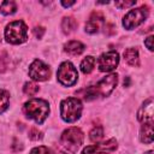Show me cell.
<instances>
[{
  "label": "cell",
  "mask_w": 154,
  "mask_h": 154,
  "mask_svg": "<svg viewBox=\"0 0 154 154\" xmlns=\"http://www.w3.org/2000/svg\"><path fill=\"white\" fill-rule=\"evenodd\" d=\"M149 10L148 6H141L138 8L131 10L130 12H128L123 19V25L125 29L131 30L136 26H138L141 23H143L146 20V18L148 17Z\"/></svg>",
  "instance_id": "obj_6"
},
{
  "label": "cell",
  "mask_w": 154,
  "mask_h": 154,
  "mask_svg": "<svg viewBox=\"0 0 154 154\" xmlns=\"http://www.w3.org/2000/svg\"><path fill=\"white\" fill-rule=\"evenodd\" d=\"M30 154H53V153H52V150H51L49 148L43 147V146H40V147L34 148V149L30 152Z\"/></svg>",
  "instance_id": "obj_23"
},
{
  "label": "cell",
  "mask_w": 154,
  "mask_h": 154,
  "mask_svg": "<svg viewBox=\"0 0 154 154\" xmlns=\"http://www.w3.org/2000/svg\"><path fill=\"white\" fill-rule=\"evenodd\" d=\"M103 135V129L102 126H95L90 132H89V137L93 142H97Z\"/></svg>",
  "instance_id": "obj_21"
},
{
  "label": "cell",
  "mask_w": 154,
  "mask_h": 154,
  "mask_svg": "<svg viewBox=\"0 0 154 154\" xmlns=\"http://www.w3.org/2000/svg\"><path fill=\"white\" fill-rule=\"evenodd\" d=\"M94 66H95V59L90 55L84 58L81 63V70H82L83 73H90L93 71Z\"/></svg>",
  "instance_id": "obj_18"
},
{
  "label": "cell",
  "mask_w": 154,
  "mask_h": 154,
  "mask_svg": "<svg viewBox=\"0 0 154 154\" xmlns=\"http://www.w3.org/2000/svg\"><path fill=\"white\" fill-rule=\"evenodd\" d=\"M8 101H10V94L6 90L0 89V113L5 112L7 109Z\"/></svg>",
  "instance_id": "obj_19"
},
{
  "label": "cell",
  "mask_w": 154,
  "mask_h": 154,
  "mask_svg": "<svg viewBox=\"0 0 154 154\" xmlns=\"http://www.w3.org/2000/svg\"><path fill=\"white\" fill-rule=\"evenodd\" d=\"M29 137H30L31 140H34V141L40 140V138H42V132L38 131L37 129L32 128V129H30V131H29Z\"/></svg>",
  "instance_id": "obj_24"
},
{
  "label": "cell",
  "mask_w": 154,
  "mask_h": 154,
  "mask_svg": "<svg viewBox=\"0 0 154 154\" xmlns=\"http://www.w3.org/2000/svg\"><path fill=\"white\" fill-rule=\"evenodd\" d=\"M153 99L146 100L137 112V119L141 123H153Z\"/></svg>",
  "instance_id": "obj_11"
},
{
  "label": "cell",
  "mask_w": 154,
  "mask_h": 154,
  "mask_svg": "<svg viewBox=\"0 0 154 154\" xmlns=\"http://www.w3.org/2000/svg\"><path fill=\"white\" fill-rule=\"evenodd\" d=\"M0 11L2 14L5 16H8V14H12L17 11V4L12 0H6V1H2L1 5H0Z\"/></svg>",
  "instance_id": "obj_17"
},
{
  "label": "cell",
  "mask_w": 154,
  "mask_h": 154,
  "mask_svg": "<svg viewBox=\"0 0 154 154\" xmlns=\"http://www.w3.org/2000/svg\"><path fill=\"white\" fill-rule=\"evenodd\" d=\"M29 76L34 81H47L51 77V69L41 60H34L29 67Z\"/></svg>",
  "instance_id": "obj_8"
},
{
  "label": "cell",
  "mask_w": 154,
  "mask_h": 154,
  "mask_svg": "<svg viewBox=\"0 0 154 154\" xmlns=\"http://www.w3.org/2000/svg\"><path fill=\"white\" fill-rule=\"evenodd\" d=\"M24 113L28 118L34 119L37 124H42L48 117L49 106L48 102L42 99H32L24 103Z\"/></svg>",
  "instance_id": "obj_3"
},
{
  "label": "cell",
  "mask_w": 154,
  "mask_h": 154,
  "mask_svg": "<svg viewBox=\"0 0 154 154\" xmlns=\"http://www.w3.org/2000/svg\"><path fill=\"white\" fill-rule=\"evenodd\" d=\"M7 63H8V57L6 53L0 54V72H5L7 69Z\"/></svg>",
  "instance_id": "obj_22"
},
{
  "label": "cell",
  "mask_w": 154,
  "mask_h": 154,
  "mask_svg": "<svg viewBox=\"0 0 154 154\" xmlns=\"http://www.w3.org/2000/svg\"><path fill=\"white\" fill-rule=\"evenodd\" d=\"M23 90H24V93H25L26 95L34 96V95H36V94L38 93L40 88H38V85H36V84L32 83V82H26V83L24 84Z\"/></svg>",
  "instance_id": "obj_20"
},
{
  "label": "cell",
  "mask_w": 154,
  "mask_h": 154,
  "mask_svg": "<svg viewBox=\"0 0 154 154\" xmlns=\"http://www.w3.org/2000/svg\"><path fill=\"white\" fill-rule=\"evenodd\" d=\"M146 154H153V150H148Z\"/></svg>",
  "instance_id": "obj_29"
},
{
  "label": "cell",
  "mask_w": 154,
  "mask_h": 154,
  "mask_svg": "<svg viewBox=\"0 0 154 154\" xmlns=\"http://www.w3.org/2000/svg\"><path fill=\"white\" fill-rule=\"evenodd\" d=\"M116 149H117V141L114 138H111L100 144H93L85 147L82 154H106V153H112Z\"/></svg>",
  "instance_id": "obj_10"
},
{
  "label": "cell",
  "mask_w": 154,
  "mask_h": 154,
  "mask_svg": "<svg viewBox=\"0 0 154 154\" xmlns=\"http://www.w3.org/2000/svg\"><path fill=\"white\" fill-rule=\"evenodd\" d=\"M28 28L23 20H16L10 24H7L5 29V38L7 42L13 45H19L26 41Z\"/></svg>",
  "instance_id": "obj_5"
},
{
  "label": "cell",
  "mask_w": 154,
  "mask_h": 154,
  "mask_svg": "<svg viewBox=\"0 0 154 154\" xmlns=\"http://www.w3.org/2000/svg\"><path fill=\"white\" fill-rule=\"evenodd\" d=\"M124 59L125 61L131 66H138L140 65V58L138 52L136 48H128L124 52Z\"/></svg>",
  "instance_id": "obj_15"
},
{
  "label": "cell",
  "mask_w": 154,
  "mask_h": 154,
  "mask_svg": "<svg viewBox=\"0 0 154 154\" xmlns=\"http://www.w3.org/2000/svg\"><path fill=\"white\" fill-rule=\"evenodd\" d=\"M135 2L136 1H116V6L119 8H126V7L135 5Z\"/></svg>",
  "instance_id": "obj_25"
},
{
  "label": "cell",
  "mask_w": 154,
  "mask_h": 154,
  "mask_svg": "<svg viewBox=\"0 0 154 154\" xmlns=\"http://www.w3.org/2000/svg\"><path fill=\"white\" fill-rule=\"evenodd\" d=\"M84 48V45L79 41H69L64 46V51L70 55H79L81 53H83Z\"/></svg>",
  "instance_id": "obj_13"
},
{
  "label": "cell",
  "mask_w": 154,
  "mask_h": 154,
  "mask_svg": "<svg viewBox=\"0 0 154 154\" xmlns=\"http://www.w3.org/2000/svg\"><path fill=\"white\" fill-rule=\"evenodd\" d=\"M77 28V22L73 17H64L61 22V29L65 34H71Z\"/></svg>",
  "instance_id": "obj_16"
},
{
  "label": "cell",
  "mask_w": 154,
  "mask_h": 154,
  "mask_svg": "<svg viewBox=\"0 0 154 154\" xmlns=\"http://www.w3.org/2000/svg\"><path fill=\"white\" fill-rule=\"evenodd\" d=\"M43 34H45V28H42V26H36V28L34 29V35H35L37 38H41V37L43 36Z\"/></svg>",
  "instance_id": "obj_26"
},
{
  "label": "cell",
  "mask_w": 154,
  "mask_h": 154,
  "mask_svg": "<svg viewBox=\"0 0 154 154\" xmlns=\"http://www.w3.org/2000/svg\"><path fill=\"white\" fill-rule=\"evenodd\" d=\"M75 4V1H61V5L64 7H69V6H72Z\"/></svg>",
  "instance_id": "obj_28"
},
{
  "label": "cell",
  "mask_w": 154,
  "mask_h": 154,
  "mask_svg": "<svg viewBox=\"0 0 154 154\" xmlns=\"http://www.w3.org/2000/svg\"><path fill=\"white\" fill-rule=\"evenodd\" d=\"M119 64V54L114 51H111V52H107V53H103L99 60H97V65H99V69L100 71L102 72H109V71H113Z\"/></svg>",
  "instance_id": "obj_9"
},
{
  "label": "cell",
  "mask_w": 154,
  "mask_h": 154,
  "mask_svg": "<svg viewBox=\"0 0 154 154\" xmlns=\"http://www.w3.org/2000/svg\"><path fill=\"white\" fill-rule=\"evenodd\" d=\"M57 76H58V81L63 85H66V87L73 85L78 79L77 70L70 61H65L59 66Z\"/></svg>",
  "instance_id": "obj_7"
},
{
  "label": "cell",
  "mask_w": 154,
  "mask_h": 154,
  "mask_svg": "<svg viewBox=\"0 0 154 154\" xmlns=\"http://www.w3.org/2000/svg\"><path fill=\"white\" fill-rule=\"evenodd\" d=\"M140 138L143 143L153 142V123H144L141 128Z\"/></svg>",
  "instance_id": "obj_14"
},
{
  "label": "cell",
  "mask_w": 154,
  "mask_h": 154,
  "mask_svg": "<svg viewBox=\"0 0 154 154\" xmlns=\"http://www.w3.org/2000/svg\"><path fill=\"white\" fill-rule=\"evenodd\" d=\"M103 16L100 12H93L89 20L85 24V31L89 34H95L99 31V29L101 28V25L103 24Z\"/></svg>",
  "instance_id": "obj_12"
},
{
  "label": "cell",
  "mask_w": 154,
  "mask_h": 154,
  "mask_svg": "<svg viewBox=\"0 0 154 154\" xmlns=\"http://www.w3.org/2000/svg\"><path fill=\"white\" fill-rule=\"evenodd\" d=\"M144 45L147 46V48H148L149 51H153V36H152V35H150V36H148V37L146 38Z\"/></svg>",
  "instance_id": "obj_27"
},
{
  "label": "cell",
  "mask_w": 154,
  "mask_h": 154,
  "mask_svg": "<svg viewBox=\"0 0 154 154\" xmlns=\"http://www.w3.org/2000/svg\"><path fill=\"white\" fill-rule=\"evenodd\" d=\"M117 83H118V76L116 73L108 75L103 77L96 85L87 88L84 91V99L90 101L96 99L97 96H108L116 88Z\"/></svg>",
  "instance_id": "obj_2"
},
{
  "label": "cell",
  "mask_w": 154,
  "mask_h": 154,
  "mask_svg": "<svg viewBox=\"0 0 154 154\" xmlns=\"http://www.w3.org/2000/svg\"><path fill=\"white\" fill-rule=\"evenodd\" d=\"M82 102L76 97H67L60 103V116L67 123L76 122L82 113Z\"/></svg>",
  "instance_id": "obj_4"
},
{
  "label": "cell",
  "mask_w": 154,
  "mask_h": 154,
  "mask_svg": "<svg viewBox=\"0 0 154 154\" xmlns=\"http://www.w3.org/2000/svg\"><path fill=\"white\" fill-rule=\"evenodd\" d=\"M83 142V132L78 128L65 130L57 144V154H75Z\"/></svg>",
  "instance_id": "obj_1"
}]
</instances>
